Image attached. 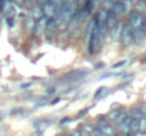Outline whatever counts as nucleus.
Instances as JSON below:
<instances>
[{
  "instance_id": "21",
  "label": "nucleus",
  "mask_w": 146,
  "mask_h": 136,
  "mask_svg": "<svg viewBox=\"0 0 146 136\" xmlns=\"http://www.w3.org/2000/svg\"><path fill=\"white\" fill-rule=\"evenodd\" d=\"M119 113V111H112L111 113H109V118H112V119H115V116Z\"/></svg>"
},
{
  "instance_id": "15",
  "label": "nucleus",
  "mask_w": 146,
  "mask_h": 136,
  "mask_svg": "<svg viewBox=\"0 0 146 136\" xmlns=\"http://www.w3.org/2000/svg\"><path fill=\"white\" fill-rule=\"evenodd\" d=\"M108 88L106 87H101V88H98L97 92H95V98H101V96H104V95H106L108 94Z\"/></svg>"
},
{
  "instance_id": "28",
  "label": "nucleus",
  "mask_w": 146,
  "mask_h": 136,
  "mask_svg": "<svg viewBox=\"0 0 146 136\" xmlns=\"http://www.w3.org/2000/svg\"><path fill=\"white\" fill-rule=\"evenodd\" d=\"M60 102V99H54L52 102H51V105H55V103H58Z\"/></svg>"
},
{
  "instance_id": "17",
  "label": "nucleus",
  "mask_w": 146,
  "mask_h": 136,
  "mask_svg": "<svg viewBox=\"0 0 146 136\" xmlns=\"http://www.w3.org/2000/svg\"><path fill=\"white\" fill-rule=\"evenodd\" d=\"M142 116H143V112H142V109H141V108H138V109H135V111H133V116H132V118L139 119V118H142Z\"/></svg>"
},
{
  "instance_id": "19",
  "label": "nucleus",
  "mask_w": 146,
  "mask_h": 136,
  "mask_svg": "<svg viewBox=\"0 0 146 136\" xmlns=\"http://www.w3.org/2000/svg\"><path fill=\"white\" fill-rule=\"evenodd\" d=\"M101 135V131H99V128H97V129H92L91 132H90V136H99Z\"/></svg>"
},
{
  "instance_id": "24",
  "label": "nucleus",
  "mask_w": 146,
  "mask_h": 136,
  "mask_svg": "<svg viewBox=\"0 0 146 136\" xmlns=\"http://www.w3.org/2000/svg\"><path fill=\"white\" fill-rule=\"evenodd\" d=\"M142 29H143V31L146 33V16L143 17V24H142Z\"/></svg>"
},
{
  "instance_id": "25",
  "label": "nucleus",
  "mask_w": 146,
  "mask_h": 136,
  "mask_svg": "<svg viewBox=\"0 0 146 136\" xmlns=\"http://www.w3.org/2000/svg\"><path fill=\"white\" fill-rule=\"evenodd\" d=\"M33 136H43V131H37V132H36Z\"/></svg>"
},
{
  "instance_id": "22",
  "label": "nucleus",
  "mask_w": 146,
  "mask_h": 136,
  "mask_svg": "<svg viewBox=\"0 0 146 136\" xmlns=\"http://www.w3.org/2000/svg\"><path fill=\"white\" fill-rule=\"evenodd\" d=\"M133 136H146V132H142V131H136Z\"/></svg>"
},
{
  "instance_id": "10",
  "label": "nucleus",
  "mask_w": 146,
  "mask_h": 136,
  "mask_svg": "<svg viewBox=\"0 0 146 136\" xmlns=\"http://www.w3.org/2000/svg\"><path fill=\"white\" fill-rule=\"evenodd\" d=\"M99 131H101V133H105V135H109V136H113L115 135V131H113V128L111 126V125H101L99 126Z\"/></svg>"
},
{
  "instance_id": "23",
  "label": "nucleus",
  "mask_w": 146,
  "mask_h": 136,
  "mask_svg": "<svg viewBox=\"0 0 146 136\" xmlns=\"http://www.w3.org/2000/svg\"><path fill=\"white\" fill-rule=\"evenodd\" d=\"M70 136H82V132H81V131H75V132H72Z\"/></svg>"
},
{
  "instance_id": "8",
  "label": "nucleus",
  "mask_w": 146,
  "mask_h": 136,
  "mask_svg": "<svg viewBox=\"0 0 146 136\" xmlns=\"http://www.w3.org/2000/svg\"><path fill=\"white\" fill-rule=\"evenodd\" d=\"M34 26H36V19L31 17V16H29L26 19V31L27 33H33L34 31Z\"/></svg>"
},
{
  "instance_id": "20",
  "label": "nucleus",
  "mask_w": 146,
  "mask_h": 136,
  "mask_svg": "<svg viewBox=\"0 0 146 136\" xmlns=\"http://www.w3.org/2000/svg\"><path fill=\"white\" fill-rule=\"evenodd\" d=\"M13 24H14V19H13V16H9V17H7V26L11 27Z\"/></svg>"
},
{
  "instance_id": "13",
  "label": "nucleus",
  "mask_w": 146,
  "mask_h": 136,
  "mask_svg": "<svg viewBox=\"0 0 146 136\" xmlns=\"http://www.w3.org/2000/svg\"><path fill=\"white\" fill-rule=\"evenodd\" d=\"M126 118H128V113H126V112H119V113L115 116V122L119 125V123H122Z\"/></svg>"
},
{
  "instance_id": "4",
  "label": "nucleus",
  "mask_w": 146,
  "mask_h": 136,
  "mask_svg": "<svg viewBox=\"0 0 146 136\" xmlns=\"http://www.w3.org/2000/svg\"><path fill=\"white\" fill-rule=\"evenodd\" d=\"M47 19H48V17H46V16H41L40 19H37V20H36L34 31H33L36 36H41V33L44 31V27H46V21H47Z\"/></svg>"
},
{
  "instance_id": "29",
  "label": "nucleus",
  "mask_w": 146,
  "mask_h": 136,
  "mask_svg": "<svg viewBox=\"0 0 146 136\" xmlns=\"http://www.w3.org/2000/svg\"><path fill=\"white\" fill-rule=\"evenodd\" d=\"M38 1H40V4H41V6H43V4H44V3H47V1H50V0H38Z\"/></svg>"
},
{
  "instance_id": "14",
  "label": "nucleus",
  "mask_w": 146,
  "mask_h": 136,
  "mask_svg": "<svg viewBox=\"0 0 146 136\" xmlns=\"http://www.w3.org/2000/svg\"><path fill=\"white\" fill-rule=\"evenodd\" d=\"M43 16V9L40 7V6H37V7H34L33 9V14H31V17H36V19H40Z\"/></svg>"
},
{
  "instance_id": "3",
  "label": "nucleus",
  "mask_w": 146,
  "mask_h": 136,
  "mask_svg": "<svg viewBox=\"0 0 146 136\" xmlns=\"http://www.w3.org/2000/svg\"><path fill=\"white\" fill-rule=\"evenodd\" d=\"M105 23H106V29H109V30L118 23V16H116V13L113 10H106Z\"/></svg>"
},
{
  "instance_id": "26",
  "label": "nucleus",
  "mask_w": 146,
  "mask_h": 136,
  "mask_svg": "<svg viewBox=\"0 0 146 136\" xmlns=\"http://www.w3.org/2000/svg\"><path fill=\"white\" fill-rule=\"evenodd\" d=\"M141 109H142V112H143V115H145V118H146V103L142 106V108H141Z\"/></svg>"
},
{
  "instance_id": "27",
  "label": "nucleus",
  "mask_w": 146,
  "mask_h": 136,
  "mask_svg": "<svg viewBox=\"0 0 146 136\" xmlns=\"http://www.w3.org/2000/svg\"><path fill=\"white\" fill-rule=\"evenodd\" d=\"M54 92H55L54 88H48V90H47V94H54Z\"/></svg>"
},
{
  "instance_id": "7",
  "label": "nucleus",
  "mask_w": 146,
  "mask_h": 136,
  "mask_svg": "<svg viewBox=\"0 0 146 136\" xmlns=\"http://www.w3.org/2000/svg\"><path fill=\"white\" fill-rule=\"evenodd\" d=\"M41 9H43V16H46V17H54L55 16V9H54L51 0L47 1V3H44Z\"/></svg>"
},
{
  "instance_id": "6",
  "label": "nucleus",
  "mask_w": 146,
  "mask_h": 136,
  "mask_svg": "<svg viewBox=\"0 0 146 136\" xmlns=\"http://www.w3.org/2000/svg\"><path fill=\"white\" fill-rule=\"evenodd\" d=\"M111 10H113V11L116 13V16H119V14H121V16H122V14H126V9H125V4H123L122 0H116V1H113Z\"/></svg>"
},
{
  "instance_id": "18",
  "label": "nucleus",
  "mask_w": 146,
  "mask_h": 136,
  "mask_svg": "<svg viewBox=\"0 0 146 136\" xmlns=\"http://www.w3.org/2000/svg\"><path fill=\"white\" fill-rule=\"evenodd\" d=\"M123 65H125V61H119V62H116V64L112 65V70H118V68H121Z\"/></svg>"
},
{
  "instance_id": "16",
  "label": "nucleus",
  "mask_w": 146,
  "mask_h": 136,
  "mask_svg": "<svg viewBox=\"0 0 146 136\" xmlns=\"http://www.w3.org/2000/svg\"><path fill=\"white\" fill-rule=\"evenodd\" d=\"M138 131V119L132 118L131 119V125H129V132H136Z\"/></svg>"
},
{
  "instance_id": "1",
  "label": "nucleus",
  "mask_w": 146,
  "mask_h": 136,
  "mask_svg": "<svg viewBox=\"0 0 146 136\" xmlns=\"http://www.w3.org/2000/svg\"><path fill=\"white\" fill-rule=\"evenodd\" d=\"M119 40L122 41V44L125 45V47H129L132 43H135V31H133V29L129 24H126V26L122 27Z\"/></svg>"
},
{
  "instance_id": "2",
  "label": "nucleus",
  "mask_w": 146,
  "mask_h": 136,
  "mask_svg": "<svg viewBox=\"0 0 146 136\" xmlns=\"http://www.w3.org/2000/svg\"><path fill=\"white\" fill-rule=\"evenodd\" d=\"M142 24H143V16L142 13L139 11H132L129 14V26L133 29V31H138V30H143L142 29Z\"/></svg>"
},
{
  "instance_id": "30",
  "label": "nucleus",
  "mask_w": 146,
  "mask_h": 136,
  "mask_svg": "<svg viewBox=\"0 0 146 136\" xmlns=\"http://www.w3.org/2000/svg\"><path fill=\"white\" fill-rule=\"evenodd\" d=\"M99 136H109V135H105V133H101Z\"/></svg>"
},
{
  "instance_id": "12",
  "label": "nucleus",
  "mask_w": 146,
  "mask_h": 136,
  "mask_svg": "<svg viewBox=\"0 0 146 136\" xmlns=\"http://www.w3.org/2000/svg\"><path fill=\"white\" fill-rule=\"evenodd\" d=\"M138 131L146 132V118H145V115H143L142 118L138 119Z\"/></svg>"
},
{
  "instance_id": "5",
  "label": "nucleus",
  "mask_w": 146,
  "mask_h": 136,
  "mask_svg": "<svg viewBox=\"0 0 146 136\" xmlns=\"http://www.w3.org/2000/svg\"><path fill=\"white\" fill-rule=\"evenodd\" d=\"M55 29H57V20H55V17H48L47 21H46V27H44L46 34H47V36H51Z\"/></svg>"
},
{
  "instance_id": "11",
  "label": "nucleus",
  "mask_w": 146,
  "mask_h": 136,
  "mask_svg": "<svg viewBox=\"0 0 146 136\" xmlns=\"http://www.w3.org/2000/svg\"><path fill=\"white\" fill-rule=\"evenodd\" d=\"M131 119L132 118H129V115H128V118L122 122V123H119V128H121V131H123L125 133H128L129 132V125H131Z\"/></svg>"
},
{
  "instance_id": "9",
  "label": "nucleus",
  "mask_w": 146,
  "mask_h": 136,
  "mask_svg": "<svg viewBox=\"0 0 146 136\" xmlns=\"http://www.w3.org/2000/svg\"><path fill=\"white\" fill-rule=\"evenodd\" d=\"M122 27H123V26H121L119 23H116V24H115V26H113V27L111 29V31H112V36H111V37H112L113 40H118V38L121 37V31H122Z\"/></svg>"
}]
</instances>
